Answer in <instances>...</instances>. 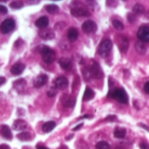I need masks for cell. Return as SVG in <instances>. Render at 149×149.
Listing matches in <instances>:
<instances>
[{"mask_svg":"<svg viewBox=\"0 0 149 149\" xmlns=\"http://www.w3.org/2000/svg\"><path fill=\"white\" fill-rule=\"evenodd\" d=\"M58 63L64 69L69 70L72 68V60L68 57H62L58 60Z\"/></svg>","mask_w":149,"mask_h":149,"instance_id":"d6986e66","label":"cell"},{"mask_svg":"<svg viewBox=\"0 0 149 149\" xmlns=\"http://www.w3.org/2000/svg\"><path fill=\"white\" fill-rule=\"evenodd\" d=\"M38 35L40 38H42L43 40H52L55 37L54 32L52 29H47V28L40 29V31L38 32Z\"/></svg>","mask_w":149,"mask_h":149,"instance_id":"7c38bea8","label":"cell"},{"mask_svg":"<svg viewBox=\"0 0 149 149\" xmlns=\"http://www.w3.org/2000/svg\"><path fill=\"white\" fill-rule=\"evenodd\" d=\"M113 135L115 138L117 139H123L126 137L127 135V131L125 128H121V127H117L114 132H113Z\"/></svg>","mask_w":149,"mask_h":149,"instance_id":"7402d4cb","label":"cell"},{"mask_svg":"<svg viewBox=\"0 0 149 149\" xmlns=\"http://www.w3.org/2000/svg\"><path fill=\"white\" fill-rule=\"evenodd\" d=\"M139 126H141V127H143V128H145V129H146L147 131L148 130V126H144V125H141V124H139Z\"/></svg>","mask_w":149,"mask_h":149,"instance_id":"b9f144b4","label":"cell"},{"mask_svg":"<svg viewBox=\"0 0 149 149\" xmlns=\"http://www.w3.org/2000/svg\"><path fill=\"white\" fill-rule=\"evenodd\" d=\"M127 19H128V21L130 23H134L135 21V16L134 14H132V13H129L127 15Z\"/></svg>","mask_w":149,"mask_h":149,"instance_id":"e575fe53","label":"cell"},{"mask_svg":"<svg viewBox=\"0 0 149 149\" xmlns=\"http://www.w3.org/2000/svg\"><path fill=\"white\" fill-rule=\"evenodd\" d=\"M6 82V79L5 77H3V76H0V86H2L3 84H4Z\"/></svg>","mask_w":149,"mask_h":149,"instance_id":"f35d334b","label":"cell"},{"mask_svg":"<svg viewBox=\"0 0 149 149\" xmlns=\"http://www.w3.org/2000/svg\"><path fill=\"white\" fill-rule=\"evenodd\" d=\"M96 149H111L110 145L107 141H100L96 144Z\"/></svg>","mask_w":149,"mask_h":149,"instance_id":"f546056e","label":"cell"},{"mask_svg":"<svg viewBox=\"0 0 149 149\" xmlns=\"http://www.w3.org/2000/svg\"><path fill=\"white\" fill-rule=\"evenodd\" d=\"M133 11H134V13H135V14H137V15H142V14L145 13L146 9H145V7H144L142 4H136L133 7Z\"/></svg>","mask_w":149,"mask_h":149,"instance_id":"cb8c5ba5","label":"cell"},{"mask_svg":"<svg viewBox=\"0 0 149 149\" xmlns=\"http://www.w3.org/2000/svg\"><path fill=\"white\" fill-rule=\"evenodd\" d=\"M49 25V19L47 17L45 16H43V17H40L39 18H38L36 21H35V25L40 29H45Z\"/></svg>","mask_w":149,"mask_h":149,"instance_id":"e0dca14e","label":"cell"},{"mask_svg":"<svg viewBox=\"0 0 149 149\" xmlns=\"http://www.w3.org/2000/svg\"><path fill=\"white\" fill-rule=\"evenodd\" d=\"M48 82V76L45 74H41L39 76H38L34 81H33V85L35 88H41L44 85L46 84V83Z\"/></svg>","mask_w":149,"mask_h":149,"instance_id":"30bf717a","label":"cell"},{"mask_svg":"<svg viewBox=\"0 0 149 149\" xmlns=\"http://www.w3.org/2000/svg\"><path fill=\"white\" fill-rule=\"evenodd\" d=\"M90 117H91L90 115H85V116H83L84 119H88V118H90Z\"/></svg>","mask_w":149,"mask_h":149,"instance_id":"ee69618b","label":"cell"},{"mask_svg":"<svg viewBox=\"0 0 149 149\" xmlns=\"http://www.w3.org/2000/svg\"><path fill=\"white\" fill-rule=\"evenodd\" d=\"M27 127V123L24 119H17L14 121L12 125V128L16 131H23L26 129Z\"/></svg>","mask_w":149,"mask_h":149,"instance_id":"ac0fdd59","label":"cell"},{"mask_svg":"<svg viewBox=\"0 0 149 149\" xmlns=\"http://www.w3.org/2000/svg\"><path fill=\"white\" fill-rule=\"evenodd\" d=\"M46 47H47V46H45V45L38 46V47H36V48H35V52H38V53H39V54H42V52L45 50V48Z\"/></svg>","mask_w":149,"mask_h":149,"instance_id":"d6a6232c","label":"cell"},{"mask_svg":"<svg viewBox=\"0 0 149 149\" xmlns=\"http://www.w3.org/2000/svg\"><path fill=\"white\" fill-rule=\"evenodd\" d=\"M25 68V65L23 63H16L10 68V73L13 76H18L24 72Z\"/></svg>","mask_w":149,"mask_h":149,"instance_id":"2e32d148","label":"cell"},{"mask_svg":"<svg viewBox=\"0 0 149 149\" xmlns=\"http://www.w3.org/2000/svg\"><path fill=\"white\" fill-rule=\"evenodd\" d=\"M83 126V124H80V125H79V126H77L76 127H74L73 128V131H77V130H79V129H80L81 127Z\"/></svg>","mask_w":149,"mask_h":149,"instance_id":"60d3db41","label":"cell"},{"mask_svg":"<svg viewBox=\"0 0 149 149\" xmlns=\"http://www.w3.org/2000/svg\"><path fill=\"white\" fill-rule=\"evenodd\" d=\"M61 103H62V105L64 106L68 107V108H72V107H73L75 105L76 98L74 97H72V95L65 94L61 97Z\"/></svg>","mask_w":149,"mask_h":149,"instance_id":"ba28073f","label":"cell"},{"mask_svg":"<svg viewBox=\"0 0 149 149\" xmlns=\"http://www.w3.org/2000/svg\"><path fill=\"white\" fill-rule=\"evenodd\" d=\"M109 97H112L118 102L121 104H127L128 103V97L127 95V92L122 88H117L113 90H111L108 94Z\"/></svg>","mask_w":149,"mask_h":149,"instance_id":"6da1fadb","label":"cell"},{"mask_svg":"<svg viewBox=\"0 0 149 149\" xmlns=\"http://www.w3.org/2000/svg\"><path fill=\"white\" fill-rule=\"evenodd\" d=\"M118 46L122 53H126L129 47V40L125 36H119L118 38Z\"/></svg>","mask_w":149,"mask_h":149,"instance_id":"8fae6325","label":"cell"},{"mask_svg":"<svg viewBox=\"0 0 149 149\" xmlns=\"http://www.w3.org/2000/svg\"><path fill=\"white\" fill-rule=\"evenodd\" d=\"M67 37H68V40L70 41H75L78 37H79V32L76 28H70L69 31H68V34H67Z\"/></svg>","mask_w":149,"mask_h":149,"instance_id":"44dd1931","label":"cell"},{"mask_svg":"<svg viewBox=\"0 0 149 149\" xmlns=\"http://www.w3.org/2000/svg\"><path fill=\"white\" fill-rule=\"evenodd\" d=\"M0 134L8 141H11L12 140V133L10 129V127L6 125H2L0 126Z\"/></svg>","mask_w":149,"mask_h":149,"instance_id":"5bb4252c","label":"cell"},{"mask_svg":"<svg viewBox=\"0 0 149 149\" xmlns=\"http://www.w3.org/2000/svg\"><path fill=\"white\" fill-rule=\"evenodd\" d=\"M135 48L138 51L139 54H144L147 51V47L146 45L142 42V41H139L135 44Z\"/></svg>","mask_w":149,"mask_h":149,"instance_id":"4316f807","label":"cell"},{"mask_svg":"<svg viewBox=\"0 0 149 149\" xmlns=\"http://www.w3.org/2000/svg\"><path fill=\"white\" fill-rule=\"evenodd\" d=\"M16 26V23L14 21V19L12 18H6L4 19L1 25H0V31L3 34H7L9 32H10L11 31H13L15 29Z\"/></svg>","mask_w":149,"mask_h":149,"instance_id":"3957f363","label":"cell"},{"mask_svg":"<svg viewBox=\"0 0 149 149\" xmlns=\"http://www.w3.org/2000/svg\"><path fill=\"white\" fill-rule=\"evenodd\" d=\"M7 12H8L7 8L4 5L0 4V15H5V14H7Z\"/></svg>","mask_w":149,"mask_h":149,"instance_id":"836d02e7","label":"cell"},{"mask_svg":"<svg viewBox=\"0 0 149 149\" xmlns=\"http://www.w3.org/2000/svg\"><path fill=\"white\" fill-rule=\"evenodd\" d=\"M115 119H116L115 115H109V116H107V118H106V120H107V121H114Z\"/></svg>","mask_w":149,"mask_h":149,"instance_id":"d590c367","label":"cell"},{"mask_svg":"<svg viewBox=\"0 0 149 149\" xmlns=\"http://www.w3.org/2000/svg\"><path fill=\"white\" fill-rule=\"evenodd\" d=\"M56 127V123L54 121H48V122H45L43 126H42V130L44 133H48L50 132H52L54 128Z\"/></svg>","mask_w":149,"mask_h":149,"instance_id":"ffe728a7","label":"cell"},{"mask_svg":"<svg viewBox=\"0 0 149 149\" xmlns=\"http://www.w3.org/2000/svg\"><path fill=\"white\" fill-rule=\"evenodd\" d=\"M68 86V80L65 76H58L54 81V88L57 90H65Z\"/></svg>","mask_w":149,"mask_h":149,"instance_id":"9c48e42d","label":"cell"},{"mask_svg":"<svg viewBox=\"0 0 149 149\" xmlns=\"http://www.w3.org/2000/svg\"><path fill=\"white\" fill-rule=\"evenodd\" d=\"M13 88L18 92L22 93L26 88V82L24 79H18L13 83Z\"/></svg>","mask_w":149,"mask_h":149,"instance_id":"9a60e30c","label":"cell"},{"mask_svg":"<svg viewBox=\"0 0 149 149\" xmlns=\"http://www.w3.org/2000/svg\"><path fill=\"white\" fill-rule=\"evenodd\" d=\"M10 8H12V9L18 10V9L23 8L24 3H23L22 1H12V2L10 4Z\"/></svg>","mask_w":149,"mask_h":149,"instance_id":"f1b7e54d","label":"cell"},{"mask_svg":"<svg viewBox=\"0 0 149 149\" xmlns=\"http://www.w3.org/2000/svg\"><path fill=\"white\" fill-rule=\"evenodd\" d=\"M137 36L139 40L142 42H148L149 41V26L148 25H141L137 32Z\"/></svg>","mask_w":149,"mask_h":149,"instance_id":"8992f818","label":"cell"},{"mask_svg":"<svg viewBox=\"0 0 149 149\" xmlns=\"http://www.w3.org/2000/svg\"><path fill=\"white\" fill-rule=\"evenodd\" d=\"M0 149H10V148H9V146L3 144V145H0Z\"/></svg>","mask_w":149,"mask_h":149,"instance_id":"ab89813d","label":"cell"},{"mask_svg":"<svg viewBox=\"0 0 149 149\" xmlns=\"http://www.w3.org/2000/svg\"><path fill=\"white\" fill-rule=\"evenodd\" d=\"M42 59L43 61L47 63V64H52V62H54V61L56 60V54L55 51L49 48L48 47H46L45 48V50L42 52Z\"/></svg>","mask_w":149,"mask_h":149,"instance_id":"5b68a950","label":"cell"},{"mask_svg":"<svg viewBox=\"0 0 149 149\" xmlns=\"http://www.w3.org/2000/svg\"><path fill=\"white\" fill-rule=\"evenodd\" d=\"M17 138L21 141H29L31 140V135L28 132H23L17 135Z\"/></svg>","mask_w":149,"mask_h":149,"instance_id":"d4e9b609","label":"cell"},{"mask_svg":"<svg viewBox=\"0 0 149 149\" xmlns=\"http://www.w3.org/2000/svg\"><path fill=\"white\" fill-rule=\"evenodd\" d=\"M97 29H98L97 24L94 21H93V20H86L82 25V30H83V32H85L87 34L95 32L97 31Z\"/></svg>","mask_w":149,"mask_h":149,"instance_id":"52a82bcc","label":"cell"},{"mask_svg":"<svg viewBox=\"0 0 149 149\" xmlns=\"http://www.w3.org/2000/svg\"><path fill=\"white\" fill-rule=\"evenodd\" d=\"M37 149H48L47 148H45V147H42V146H38L37 147Z\"/></svg>","mask_w":149,"mask_h":149,"instance_id":"7bdbcfd3","label":"cell"},{"mask_svg":"<svg viewBox=\"0 0 149 149\" xmlns=\"http://www.w3.org/2000/svg\"><path fill=\"white\" fill-rule=\"evenodd\" d=\"M140 148L141 149H149L148 148V145L145 142H142L140 144Z\"/></svg>","mask_w":149,"mask_h":149,"instance_id":"8d00e7d4","label":"cell"},{"mask_svg":"<svg viewBox=\"0 0 149 149\" xmlns=\"http://www.w3.org/2000/svg\"><path fill=\"white\" fill-rule=\"evenodd\" d=\"M113 48V42L109 39L104 40L99 46L97 53L101 57H107Z\"/></svg>","mask_w":149,"mask_h":149,"instance_id":"7a4b0ae2","label":"cell"},{"mask_svg":"<svg viewBox=\"0 0 149 149\" xmlns=\"http://www.w3.org/2000/svg\"><path fill=\"white\" fill-rule=\"evenodd\" d=\"M45 10L51 13V14H56L59 11V8L57 4H47L45 6Z\"/></svg>","mask_w":149,"mask_h":149,"instance_id":"484cf974","label":"cell"},{"mask_svg":"<svg viewBox=\"0 0 149 149\" xmlns=\"http://www.w3.org/2000/svg\"><path fill=\"white\" fill-rule=\"evenodd\" d=\"M112 24H113V27H114L115 29L119 30V31H122V30L124 29V25H123V23H122L121 21L118 20V19H113V20L112 21Z\"/></svg>","mask_w":149,"mask_h":149,"instance_id":"83f0119b","label":"cell"},{"mask_svg":"<svg viewBox=\"0 0 149 149\" xmlns=\"http://www.w3.org/2000/svg\"><path fill=\"white\" fill-rule=\"evenodd\" d=\"M88 68H89L91 77H93V78H96V79H100V78H102L104 76V74H103L102 69L100 68V66L94 60L93 61V64L91 65V67Z\"/></svg>","mask_w":149,"mask_h":149,"instance_id":"277c9868","label":"cell"},{"mask_svg":"<svg viewBox=\"0 0 149 149\" xmlns=\"http://www.w3.org/2000/svg\"><path fill=\"white\" fill-rule=\"evenodd\" d=\"M144 90L147 94H149V82H147L144 86Z\"/></svg>","mask_w":149,"mask_h":149,"instance_id":"74e56055","label":"cell"},{"mask_svg":"<svg viewBox=\"0 0 149 149\" xmlns=\"http://www.w3.org/2000/svg\"><path fill=\"white\" fill-rule=\"evenodd\" d=\"M71 14L74 17H89L91 14L88 11L81 7H76L71 10Z\"/></svg>","mask_w":149,"mask_h":149,"instance_id":"4fadbf2b","label":"cell"},{"mask_svg":"<svg viewBox=\"0 0 149 149\" xmlns=\"http://www.w3.org/2000/svg\"><path fill=\"white\" fill-rule=\"evenodd\" d=\"M57 89H55L54 87H52V88H51L50 89V90H48L47 91V96L49 97H55L56 96V94H57Z\"/></svg>","mask_w":149,"mask_h":149,"instance_id":"4dcf8cb0","label":"cell"},{"mask_svg":"<svg viewBox=\"0 0 149 149\" xmlns=\"http://www.w3.org/2000/svg\"><path fill=\"white\" fill-rule=\"evenodd\" d=\"M82 72H83V76H84V77H85L86 80H89V78H91L90 72H89V68H83Z\"/></svg>","mask_w":149,"mask_h":149,"instance_id":"1f68e13d","label":"cell"},{"mask_svg":"<svg viewBox=\"0 0 149 149\" xmlns=\"http://www.w3.org/2000/svg\"><path fill=\"white\" fill-rule=\"evenodd\" d=\"M72 137H73V135H70L69 137H67V138H66V141H69V140H70V139H72Z\"/></svg>","mask_w":149,"mask_h":149,"instance_id":"f6af8a7d","label":"cell"},{"mask_svg":"<svg viewBox=\"0 0 149 149\" xmlns=\"http://www.w3.org/2000/svg\"><path fill=\"white\" fill-rule=\"evenodd\" d=\"M94 97V92L90 87H86L84 96H83V101H89Z\"/></svg>","mask_w":149,"mask_h":149,"instance_id":"603a6c76","label":"cell"}]
</instances>
